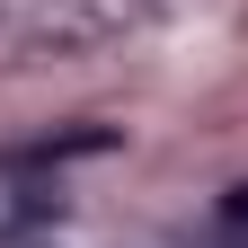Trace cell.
<instances>
[{"mask_svg":"<svg viewBox=\"0 0 248 248\" xmlns=\"http://www.w3.org/2000/svg\"><path fill=\"white\" fill-rule=\"evenodd\" d=\"M89 151H115V124H71V133H36V142H9L0 169L27 177V169H62V160H89Z\"/></svg>","mask_w":248,"mask_h":248,"instance_id":"cell-1","label":"cell"},{"mask_svg":"<svg viewBox=\"0 0 248 248\" xmlns=\"http://www.w3.org/2000/svg\"><path fill=\"white\" fill-rule=\"evenodd\" d=\"M213 231H222L231 248H248V177H239L231 195H222V213H213Z\"/></svg>","mask_w":248,"mask_h":248,"instance_id":"cell-2","label":"cell"},{"mask_svg":"<svg viewBox=\"0 0 248 248\" xmlns=\"http://www.w3.org/2000/svg\"><path fill=\"white\" fill-rule=\"evenodd\" d=\"M0 248H62L45 222H0Z\"/></svg>","mask_w":248,"mask_h":248,"instance_id":"cell-3","label":"cell"}]
</instances>
